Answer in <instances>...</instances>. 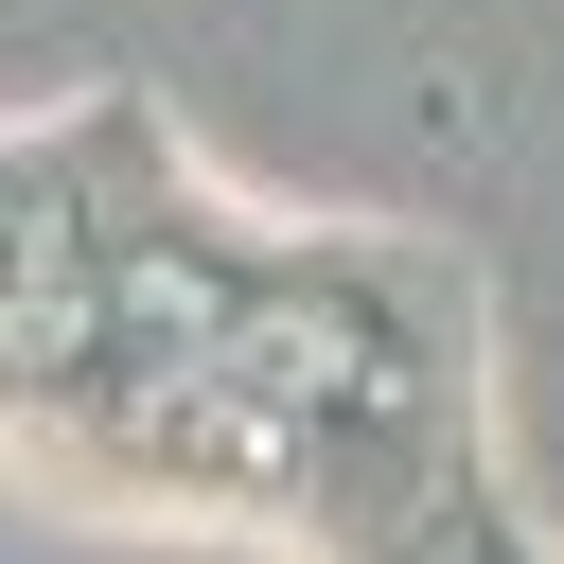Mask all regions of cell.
<instances>
[{"label":"cell","mask_w":564,"mask_h":564,"mask_svg":"<svg viewBox=\"0 0 564 564\" xmlns=\"http://www.w3.org/2000/svg\"><path fill=\"white\" fill-rule=\"evenodd\" d=\"M0 441L123 511L441 564L476 529L458 264L247 229L141 106H70L0 141Z\"/></svg>","instance_id":"obj_1"}]
</instances>
